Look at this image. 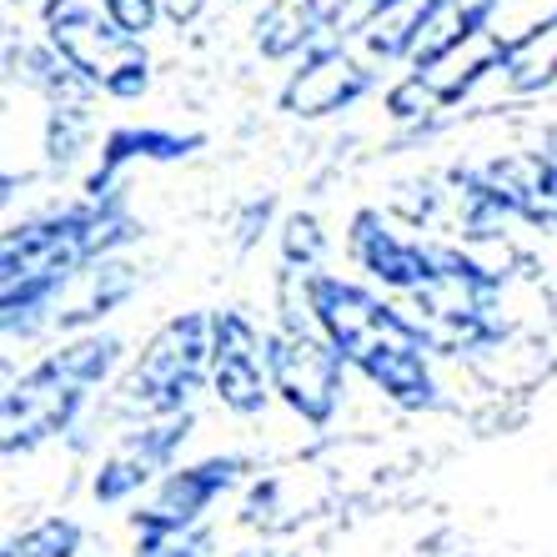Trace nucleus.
<instances>
[{
  "mask_svg": "<svg viewBox=\"0 0 557 557\" xmlns=\"http://www.w3.org/2000/svg\"><path fill=\"white\" fill-rule=\"evenodd\" d=\"M211 376V317L207 311H176L146 337L141 357L121 372L111 392V417L126 428L156 422V417L191 412L196 387Z\"/></svg>",
  "mask_w": 557,
  "mask_h": 557,
  "instance_id": "1",
  "label": "nucleus"
},
{
  "mask_svg": "<svg viewBox=\"0 0 557 557\" xmlns=\"http://www.w3.org/2000/svg\"><path fill=\"white\" fill-rule=\"evenodd\" d=\"M267 367H272L276 403L297 417L301 428L326 432L351 397V362L322 332H267Z\"/></svg>",
  "mask_w": 557,
  "mask_h": 557,
  "instance_id": "2",
  "label": "nucleus"
},
{
  "mask_svg": "<svg viewBox=\"0 0 557 557\" xmlns=\"http://www.w3.org/2000/svg\"><path fill=\"white\" fill-rule=\"evenodd\" d=\"M46 36H51V46L61 51V61L76 65L96 91L116 96V101H136V96H146V86H151V61H146L141 40L121 36L106 15L86 11L76 0H51Z\"/></svg>",
  "mask_w": 557,
  "mask_h": 557,
  "instance_id": "3",
  "label": "nucleus"
},
{
  "mask_svg": "<svg viewBox=\"0 0 557 557\" xmlns=\"http://www.w3.org/2000/svg\"><path fill=\"white\" fill-rule=\"evenodd\" d=\"M86 403H91V387L81 382V376H71L61 362H55L51 351L40 357L30 372H21L5 387V397H0V447H5V457H30L40 453V447H51V442H61L65 432L81 422V412H86Z\"/></svg>",
  "mask_w": 557,
  "mask_h": 557,
  "instance_id": "4",
  "label": "nucleus"
},
{
  "mask_svg": "<svg viewBox=\"0 0 557 557\" xmlns=\"http://www.w3.org/2000/svg\"><path fill=\"white\" fill-rule=\"evenodd\" d=\"M191 428H196V412H176V417H156V422L121 428L91 472V497L101 507H116V503H131V497L151 493L156 482L171 472V462L182 457V447L191 442Z\"/></svg>",
  "mask_w": 557,
  "mask_h": 557,
  "instance_id": "5",
  "label": "nucleus"
},
{
  "mask_svg": "<svg viewBox=\"0 0 557 557\" xmlns=\"http://www.w3.org/2000/svg\"><path fill=\"white\" fill-rule=\"evenodd\" d=\"M207 392L221 412L232 417H261L272 407V367H267V332L247 311H211V376Z\"/></svg>",
  "mask_w": 557,
  "mask_h": 557,
  "instance_id": "6",
  "label": "nucleus"
},
{
  "mask_svg": "<svg viewBox=\"0 0 557 557\" xmlns=\"http://www.w3.org/2000/svg\"><path fill=\"white\" fill-rule=\"evenodd\" d=\"M242 478H247V462H242V457H201V462L171 467L166 478L146 493V503H136L131 528H136V532H186V528H201V518L211 512V503L232 493Z\"/></svg>",
  "mask_w": 557,
  "mask_h": 557,
  "instance_id": "7",
  "label": "nucleus"
},
{
  "mask_svg": "<svg viewBox=\"0 0 557 557\" xmlns=\"http://www.w3.org/2000/svg\"><path fill=\"white\" fill-rule=\"evenodd\" d=\"M478 186L493 201H503L522 226L532 232H557V151L543 146H512V151L487 156L472 166Z\"/></svg>",
  "mask_w": 557,
  "mask_h": 557,
  "instance_id": "8",
  "label": "nucleus"
},
{
  "mask_svg": "<svg viewBox=\"0 0 557 557\" xmlns=\"http://www.w3.org/2000/svg\"><path fill=\"white\" fill-rule=\"evenodd\" d=\"M367 91H372V71H362L347 46H332V51L301 55V65L282 86V111L297 121H322L357 106Z\"/></svg>",
  "mask_w": 557,
  "mask_h": 557,
  "instance_id": "9",
  "label": "nucleus"
},
{
  "mask_svg": "<svg viewBox=\"0 0 557 557\" xmlns=\"http://www.w3.org/2000/svg\"><path fill=\"white\" fill-rule=\"evenodd\" d=\"M347 257L357 261L382 292H397V297H412L432 272L428 247H422V242H407L382 211H357V216H351Z\"/></svg>",
  "mask_w": 557,
  "mask_h": 557,
  "instance_id": "10",
  "label": "nucleus"
},
{
  "mask_svg": "<svg viewBox=\"0 0 557 557\" xmlns=\"http://www.w3.org/2000/svg\"><path fill=\"white\" fill-rule=\"evenodd\" d=\"M141 267L131 257H101V261H86L81 272H71L61 282L51 301V332H86L91 322L111 317L116 307H126L136 292H141Z\"/></svg>",
  "mask_w": 557,
  "mask_h": 557,
  "instance_id": "11",
  "label": "nucleus"
},
{
  "mask_svg": "<svg viewBox=\"0 0 557 557\" xmlns=\"http://www.w3.org/2000/svg\"><path fill=\"white\" fill-rule=\"evenodd\" d=\"M482 30H487V21L467 0H422L412 26V46H407V65L428 71V65L447 61L453 51H462L467 40H478Z\"/></svg>",
  "mask_w": 557,
  "mask_h": 557,
  "instance_id": "12",
  "label": "nucleus"
},
{
  "mask_svg": "<svg viewBox=\"0 0 557 557\" xmlns=\"http://www.w3.org/2000/svg\"><path fill=\"white\" fill-rule=\"evenodd\" d=\"M487 81H497L507 96H537L547 86H557V15L543 21L537 30H528V36L507 40Z\"/></svg>",
  "mask_w": 557,
  "mask_h": 557,
  "instance_id": "13",
  "label": "nucleus"
},
{
  "mask_svg": "<svg viewBox=\"0 0 557 557\" xmlns=\"http://www.w3.org/2000/svg\"><path fill=\"white\" fill-rule=\"evenodd\" d=\"M367 382L382 403L392 407H407V412H422V407H437V372H432V351L417 347V351H392L382 357L376 367H367Z\"/></svg>",
  "mask_w": 557,
  "mask_h": 557,
  "instance_id": "14",
  "label": "nucleus"
},
{
  "mask_svg": "<svg viewBox=\"0 0 557 557\" xmlns=\"http://www.w3.org/2000/svg\"><path fill=\"white\" fill-rule=\"evenodd\" d=\"M91 136H96V121H91V106H46V161L51 166H71L81 161V151H91Z\"/></svg>",
  "mask_w": 557,
  "mask_h": 557,
  "instance_id": "15",
  "label": "nucleus"
},
{
  "mask_svg": "<svg viewBox=\"0 0 557 557\" xmlns=\"http://www.w3.org/2000/svg\"><path fill=\"white\" fill-rule=\"evenodd\" d=\"M81 543H86L81 522L65 518V512H51V518L30 522L26 532H15L0 557H81Z\"/></svg>",
  "mask_w": 557,
  "mask_h": 557,
  "instance_id": "16",
  "label": "nucleus"
},
{
  "mask_svg": "<svg viewBox=\"0 0 557 557\" xmlns=\"http://www.w3.org/2000/svg\"><path fill=\"white\" fill-rule=\"evenodd\" d=\"M382 111H387V121H397V126H428V121H437L447 106H442V96L432 91V81L422 76V71H407L403 81L387 86Z\"/></svg>",
  "mask_w": 557,
  "mask_h": 557,
  "instance_id": "17",
  "label": "nucleus"
},
{
  "mask_svg": "<svg viewBox=\"0 0 557 557\" xmlns=\"http://www.w3.org/2000/svg\"><path fill=\"white\" fill-rule=\"evenodd\" d=\"M276 251H282L286 272H317V261L326 257V232L311 211H292L276 232Z\"/></svg>",
  "mask_w": 557,
  "mask_h": 557,
  "instance_id": "18",
  "label": "nucleus"
},
{
  "mask_svg": "<svg viewBox=\"0 0 557 557\" xmlns=\"http://www.w3.org/2000/svg\"><path fill=\"white\" fill-rule=\"evenodd\" d=\"M136 557H211V532H136Z\"/></svg>",
  "mask_w": 557,
  "mask_h": 557,
  "instance_id": "19",
  "label": "nucleus"
},
{
  "mask_svg": "<svg viewBox=\"0 0 557 557\" xmlns=\"http://www.w3.org/2000/svg\"><path fill=\"white\" fill-rule=\"evenodd\" d=\"M101 11L121 36L146 40L156 30V21H161V0H101Z\"/></svg>",
  "mask_w": 557,
  "mask_h": 557,
  "instance_id": "20",
  "label": "nucleus"
},
{
  "mask_svg": "<svg viewBox=\"0 0 557 557\" xmlns=\"http://www.w3.org/2000/svg\"><path fill=\"white\" fill-rule=\"evenodd\" d=\"M201 5H207V0H161V11H166L176 26H191L196 15H201Z\"/></svg>",
  "mask_w": 557,
  "mask_h": 557,
  "instance_id": "21",
  "label": "nucleus"
},
{
  "mask_svg": "<svg viewBox=\"0 0 557 557\" xmlns=\"http://www.w3.org/2000/svg\"><path fill=\"white\" fill-rule=\"evenodd\" d=\"M236 557H286V553H236Z\"/></svg>",
  "mask_w": 557,
  "mask_h": 557,
  "instance_id": "22",
  "label": "nucleus"
}]
</instances>
